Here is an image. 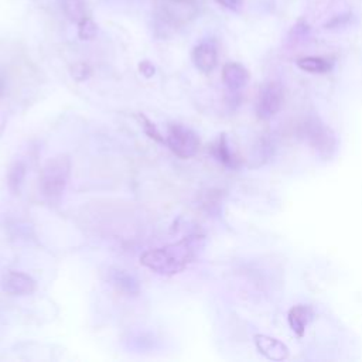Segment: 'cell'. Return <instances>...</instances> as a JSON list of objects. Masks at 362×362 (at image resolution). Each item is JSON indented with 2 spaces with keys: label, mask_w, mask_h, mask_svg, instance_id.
<instances>
[{
  "label": "cell",
  "mask_w": 362,
  "mask_h": 362,
  "mask_svg": "<svg viewBox=\"0 0 362 362\" xmlns=\"http://www.w3.org/2000/svg\"><path fill=\"white\" fill-rule=\"evenodd\" d=\"M283 101H284V94L279 82L270 81L265 84L258 96V103H256L258 116L262 120L272 119L282 109Z\"/></svg>",
  "instance_id": "cell-5"
},
{
  "label": "cell",
  "mask_w": 362,
  "mask_h": 362,
  "mask_svg": "<svg viewBox=\"0 0 362 362\" xmlns=\"http://www.w3.org/2000/svg\"><path fill=\"white\" fill-rule=\"evenodd\" d=\"M170 6H177L181 10H187L196 6V0H167Z\"/></svg>",
  "instance_id": "cell-20"
},
{
  "label": "cell",
  "mask_w": 362,
  "mask_h": 362,
  "mask_svg": "<svg viewBox=\"0 0 362 362\" xmlns=\"http://www.w3.org/2000/svg\"><path fill=\"white\" fill-rule=\"evenodd\" d=\"M71 75L75 81H85L91 77V67L87 63H77L71 67Z\"/></svg>",
  "instance_id": "cell-18"
},
{
  "label": "cell",
  "mask_w": 362,
  "mask_h": 362,
  "mask_svg": "<svg viewBox=\"0 0 362 362\" xmlns=\"http://www.w3.org/2000/svg\"><path fill=\"white\" fill-rule=\"evenodd\" d=\"M297 67L310 74H326L333 68V64L323 57H301L297 59Z\"/></svg>",
  "instance_id": "cell-11"
},
{
  "label": "cell",
  "mask_w": 362,
  "mask_h": 362,
  "mask_svg": "<svg viewBox=\"0 0 362 362\" xmlns=\"http://www.w3.org/2000/svg\"><path fill=\"white\" fill-rule=\"evenodd\" d=\"M193 61L201 73L210 74L218 64L217 47L210 41L200 43L193 51Z\"/></svg>",
  "instance_id": "cell-9"
},
{
  "label": "cell",
  "mask_w": 362,
  "mask_h": 362,
  "mask_svg": "<svg viewBox=\"0 0 362 362\" xmlns=\"http://www.w3.org/2000/svg\"><path fill=\"white\" fill-rule=\"evenodd\" d=\"M96 33H98V26L91 17L85 16L78 22V37L82 41L92 40L96 36Z\"/></svg>",
  "instance_id": "cell-16"
},
{
  "label": "cell",
  "mask_w": 362,
  "mask_h": 362,
  "mask_svg": "<svg viewBox=\"0 0 362 362\" xmlns=\"http://www.w3.org/2000/svg\"><path fill=\"white\" fill-rule=\"evenodd\" d=\"M63 10L66 16L71 20L78 23L81 19L85 17V8L84 0H61Z\"/></svg>",
  "instance_id": "cell-15"
},
{
  "label": "cell",
  "mask_w": 362,
  "mask_h": 362,
  "mask_svg": "<svg viewBox=\"0 0 362 362\" xmlns=\"http://www.w3.org/2000/svg\"><path fill=\"white\" fill-rule=\"evenodd\" d=\"M166 145L180 159H191L198 153L200 139L194 131L181 124H170Z\"/></svg>",
  "instance_id": "cell-3"
},
{
  "label": "cell",
  "mask_w": 362,
  "mask_h": 362,
  "mask_svg": "<svg viewBox=\"0 0 362 362\" xmlns=\"http://www.w3.org/2000/svg\"><path fill=\"white\" fill-rule=\"evenodd\" d=\"M249 78V71L239 63H228L222 68V82L232 92L242 91L248 85Z\"/></svg>",
  "instance_id": "cell-7"
},
{
  "label": "cell",
  "mask_w": 362,
  "mask_h": 362,
  "mask_svg": "<svg viewBox=\"0 0 362 362\" xmlns=\"http://www.w3.org/2000/svg\"><path fill=\"white\" fill-rule=\"evenodd\" d=\"M2 287L9 294L26 296L31 294L36 290V282L31 276L26 273L9 270L2 279Z\"/></svg>",
  "instance_id": "cell-6"
},
{
  "label": "cell",
  "mask_w": 362,
  "mask_h": 362,
  "mask_svg": "<svg viewBox=\"0 0 362 362\" xmlns=\"http://www.w3.org/2000/svg\"><path fill=\"white\" fill-rule=\"evenodd\" d=\"M112 283H113V286H116V289L119 291H122V293H125L128 296L139 293V283H138V280L132 275L125 272V270H116V272H113Z\"/></svg>",
  "instance_id": "cell-13"
},
{
  "label": "cell",
  "mask_w": 362,
  "mask_h": 362,
  "mask_svg": "<svg viewBox=\"0 0 362 362\" xmlns=\"http://www.w3.org/2000/svg\"><path fill=\"white\" fill-rule=\"evenodd\" d=\"M312 319H313V309L306 305H297L291 307L287 314L289 326L298 338L305 335Z\"/></svg>",
  "instance_id": "cell-10"
},
{
  "label": "cell",
  "mask_w": 362,
  "mask_h": 362,
  "mask_svg": "<svg viewBox=\"0 0 362 362\" xmlns=\"http://www.w3.org/2000/svg\"><path fill=\"white\" fill-rule=\"evenodd\" d=\"M212 154L217 160H219L224 166H226L229 168H236L239 166L238 159L235 157V154L231 152V149L228 146V140H226L225 135H221V138L212 146Z\"/></svg>",
  "instance_id": "cell-12"
},
{
  "label": "cell",
  "mask_w": 362,
  "mask_h": 362,
  "mask_svg": "<svg viewBox=\"0 0 362 362\" xmlns=\"http://www.w3.org/2000/svg\"><path fill=\"white\" fill-rule=\"evenodd\" d=\"M3 92H5V89H3V85H2V82H0V96L3 95Z\"/></svg>",
  "instance_id": "cell-22"
},
{
  "label": "cell",
  "mask_w": 362,
  "mask_h": 362,
  "mask_svg": "<svg viewBox=\"0 0 362 362\" xmlns=\"http://www.w3.org/2000/svg\"><path fill=\"white\" fill-rule=\"evenodd\" d=\"M71 175V159L59 154L50 159L43 167L40 175V189L47 198H58L68 184Z\"/></svg>",
  "instance_id": "cell-2"
},
{
  "label": "cell",
  "mask_w": 362,
  "mask_h": 362,
  "mask_svg": "<svg viewBox=\"0 0 362 362\" xmlns=\"http://www.w3.org/2000/svg\"><path fill=\"white\" fill-rule=\"evenodd\" d=\"M139 119L142 120V126H143V129H145V133H146L150 139H153V140H156V142H159V143H166V139L160 135V132L157 131L156 125L152 122V120H149L145 115H139Z\"/></svg>",
  "instance_id": "cell-17"
},
{
  "label": "cell",
  "mask_w": 362,
  "mask_h": 362,
  "mask_svg": "<svg viewBox=\"0 0 362 362\" xmlns=\"http://www.w3.org/2000/svg\"><path fill=\"white\" fill-rule=\"evenodd\" d=\"M306 138L312 147L324 159L333 157L337 150V138L331 128L326 126L320 119H312L306 125Z\"/></svg>",
  "instance_id": "cell-4"
},
{
  "label": "cell",
  "mask_w": 362,
  "mask_h": 362,
  "mask_svg": "<svg viewBox=\"0 0 362 362\" xmlns=\"http://www.w3.org/2000/svg\"><path fill=\"white\" fill-rule=\"evenodd\" d=\"M217 3L231 12H239L244 6L242 0H217Z\"/></svg>",
  "instance_id": "cell-19"
},
{
  "label": "cell",
  "mask_w": 362,
  "mask_h": 362,
  "mask_svg": "<svg viewBox=\"0 0 362 362\" xmlns=\"http://www.w3.org/2000/svg\"><path fill=\"white\" fill-rule=\"evenodd\" d=\"M24 177H26V164L23 161H16L8 173V184L12 193L17 194L20 191V186L23 184Z\"/></svg>",
  "instance_id": "cell-14"
},
{
  "label": "cell",
  "mask_w": 362,
  "mask_h": 362,
  "mask_svg": "<svg viewBox=\"0 0 362 362\" xmlns=\"http://www.w3.org/2000/svg\"><path fill=\"white\" fill-rule=\"evenodd\" d=\"M254 341L259 354H262L270 361H284L290 355L286 344H283L277 338H273L265 334H258L255 335Z\"/></svg>",
  "instance_id": "cell-8"
},
{
  "label": "cell",
  "mask_w": 362,
  "mask_h": 362,
  "mask_svg": "<svg viewBox=\"0 0 362 362\" xmlns=\"http://www.w3.org/2000/svg\"><path fill=\"white\" fill-rule=\"evenodd\" d=\"M139 71L145 78H152L156 74V68L150 61H142L139 64Z\"/></svg>",
  "instance_id": "cell-21"
},
{
  "label": "cell",
  "mask_w": 362,
  "mask_h": 362,
  "mask_svg": "<svg viewBox=\"0 0 362 362\" xmlns=\"http://www.w3.org/2000/svg\"><path fill=\"white\" fill-rule=\"evenodd\" d=\"M203 244L204 236L191 235L180 242L145 252L140 256V263L154 273L173 276L183 272L197 258Z\"/></svg>",
  "instance_id": "cell-1"
}]
</instances>
